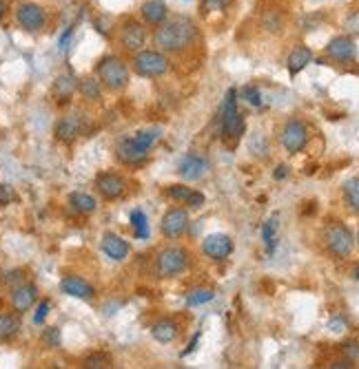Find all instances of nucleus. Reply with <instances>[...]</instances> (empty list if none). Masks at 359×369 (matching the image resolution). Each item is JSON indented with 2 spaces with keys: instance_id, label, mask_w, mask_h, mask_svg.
<instances>
[{
  "instance_id": "obj_1",
  "label": "nucleus",
  "mask_w": 359,
  "mask_h": 369,
  "mask_svg": "<svg viewBox=\"0 0 359 369\" xmlns=\"http://www.w3.org/2000/svg\"><path fill=\"white\" fill-rule=\"evenodd\" d=\"M153 47L160 49L169 58H177L189 54L191 49L200 40V29L189 16H169L160 27L151 33Z\"/></svg>"
},
{
  "instance_id": "obj_2",
  "label": "nucleus",
  "mask_w": 359,
  "mask_h": 369,
  "mask_svg": "<svg viewBox=\"0 0 359 369\" xmlns=\"http://www.w3.org/2000/svg\"><path fill=\"white\" fill-rule=\"evenodd\" d=\"M93 75L109 93H122L131 82V66L120 54H107L98 60Z\"/></svg>"
},
{
  "instance_id": "obj_3",
  "label": "nucleus",
  "mask_w": 359,
  "mask_h": 369,
  "mask_svg": "<svg viewBox=\"0 0 359 369\" xmlns=\"http://www.w3.org/2000/svg\"><path fill=\"white\" fill-rule=\"evenodd\" d=\"M160 140L158 128H144L136 135H126L116 144V157L124 166H140L149 159V150Z\"/></svg>"
},
{
  "instance_id": "obj_4",
  "label": "nucleus",
  "mask_w": 359,
  "mask_h": 369,
  "mask_svg": "<svg viewBox=\"0 0 359 369\" xmlns=\"http://www.w3.org/2000/svg\"><path fill=\"white\" fill-rule=\"evenodd\" d=\"M191 253L189 248L169 243L165 248H160L153 259V272L158 279H175L180 274H184L191 267Z\"/></svg>"
},
{
  "instance_id": "obj_5",
  "label": "nucleus",
  "mask_w": 359,
  "mask_h": 369,
  "mask_svg": "<svg viewBox=\"0 0 359 369\" xmlns=\"http://www.w3.org/2000/svg\"><path fill=\"white\" fill-rule=\"evenodd\" d=\"M149 38H151V29L140 18H136V16H124L116 27V42L120 47V52L129 56H134L140 49H144Z\"/></svg>"
},
{
  "instance_id": "obj_6",
  "label": "nucleus",
  "mask_w": 359,
  "mask_h": 369,
  "mask_svg": "<svg viewBox=\"0 0 359 369\" xmlns=\"http://www.w3.org/2000/svg\"><path fill=\"white\" fill-rule=\"evenodd\" d=\"M129 66H131V71L140 78H149V80H155V78H162L167 75L169 69H171V58L167 54H162L160 49H140L138 54L131 56L129 60Z\"/></svg>"
},
{
  "instance_id": "obj_7",
  "label": "nucleus",
  "mask_w": 359,
  "mask_h": 369,
  "mask_svg": "<svg viewBox=\"0 0 359 369\" xmlns=\"http://www.w3.org/2000/svg\"><path fill=\"white\" fill-rule=\"evenodd\" d=\"M13 20L25 33H42L49 25V13L38 3L20 0V3L13 7Z\"/></svg>"
},
{
  "instance_id": "obj_8",
  "label": "nucleus",
  "mask_w": 359,
  "mask_h": 369,
  "mask_svg": "<svg viewBox=\"0 0 359 369\" xmlns=\"http://www.w3.org/2000/svg\"><path fill=\"white\" fill-rule=\"evenodd\" d=\"M322 239H324L326 250H329V253L337 259L351 257L353 248H355L353 232L341 222H329V226H326L324 232H322Z\"/></svg>"
},
{
  "instance_id": "obj_9",
  "label": "nucleus",
  "mask_w": 359,
  "mask_h": 369,
  "mask_svg": "<svg viewBox=\"0 0 359 369\" xmlns=\"http://www.w3.org/2000/svg\"><path fill=\"white\" fill-rule=\"evenodd\" d=\"M220 128H222V138L224 140H240L244 133V117L237 109V91L228 89L224 104L220 111Z\"/></svg>"
},
{
  "instance_id": "obj_10",
  "label": "nucleus",
  "mask_w": 359,
  "mask_h": 369,
  "mask_svg": "<svg viewBox=\"0 0 359 369\" xmlns=\"http://www.w3.org/2000/svg\"><path fill=\"white\" fill-rule=\"evenodd\" d=\"M191 226V210L182 206H173L169 208L160 219V234L167 241H175L180 237H184L187 230Z\"/></svg>"
},
{
  "instance_id": "obj_11",
  "label": "nucleus",
  "mask_w": 359,
  "mask_h": 369,
  "mask_svg": "<svg viewBox=\"0 0 359 369\" xmlns=\"http://www.w3.org/2000/svg\"><path fill=\"white\" fill-rule=\"evenodd\" d=\"M93 188L105 201H118L126 195L129 181L122 173L118 171H102L98 173L93 179Z\"/></svg>"
},
{
  "instance_id": "obj_12",
  "label": "nucleus",
  "mask_w": 359,
  "mask_h": 369,
  "mask_svg": "<svg viewBox=\"0 0 359 369\" xmlns=\"http://www.w3.org/2000/svg\"><path fill=\"white\" fill-rule=\"evenodd\" d=\"M40 298V292L36 288V283H29V281H23L18 285H13L11 292H9V303H11V310L16 314H27L31 308L38 303Z\"/></svg>"
},
{
  "instance_id": "obj_13",
  "label": "nucleus",
  "mask_w": 359,
  "mask_h": 369,
  "mask_svg": "<svg viewBox=\"0 0 359 369\" xmlns=\"http://www.w3.org/2000/svg\"><path fill=\"white\" fill-rule=\"evenodd\" d=\"M282 146L288 150L290 155L300 153V150L306 148L308 144V128L302 120H288L282 128V135H280Z\"/></svg>"
},
{
  "instance_id": "obj_14",
  "label": "nucleus",
  "mask_w": 359,
  "mask_h": 369,
  "mask_svg": "<svg viewBox=\"0 0 359 369\" xmlns=\"http://www.w3.org/2000/svg\"><path fill=\"white\" fill-rule=\"evenodd\" d=\"M85 133V117L80 113H67L62 115L54 126V135L58 142L71 144Z\"/></svg>"
},
{
  "instance_id": "obj_15",
  "label": "nucleus",
  "mask_w": 359,
  "mask_h": 369,
  "mask_svg": "<svg viewBox=\"0 0 359 369\" xmlns=\"http://www.w3.org/2000/svg\"><path fill=\"white\" fill-rule=\"evenodd\" d=\"M202 253L213 261H224L233 253V239L224 232L206 234V237L202 239Z\"/></svg>"
},
{
  "instance_id": "obj_16",
  "label": "nucleus",
  "mask_w": 359,
  "mask_h": 369,
  "mask_svg": "<svg viewBox=\"0 0 359 369\" xmlns=\"http://www.w3.org/2000/svg\"><path fill=\"white\" fill-rule=\"evenodd\" d=\"M60 290L67 296L78 298V301H87V303L95 298V288L80 274H64L60 281Z\"/></svg>"
},
{
  "instance_id": "obj_17",
  "label": "nucleus",
  "mask_w": 359,
  "mask_h": 369,
  "mask_svg": "<svg viewBox=\"0 0 359 369\" xmlns=\"http://www.w3.org/2000/svg\"><path fill=\"white\" fill-rule=\"evenodd\" d=\"M149 332H151L153 341H158L162 345H169V343H175L180 339V334H182V325H180L177 316H162L151 325Z\"/></svg>"
},
{
  "instance_id": "obj_18",
  "label": "nucleus",
  "mask_w": 359,
  "mask_h": 369,
  "mask_svg": "<svg viewBox=\"0 0 359 369\" xmlns=\"http://www.w3.org/2000/svg\"><path fill=\"white\" fill-rule=\"evenodd\" d=\"M100 248L102 253L111 259V261H124L129 255H131V243H129L124 237H120L118 232H105L100 239Z\"/></svg>"
},
{
  "instance_id": "obj_19",
  "label": "nucleus",
  "mask_w": 359,
  "mask_h": 369,
  "mask_svg": "<svg viewBox=\"0 0 359 369\" xmlns=\"http://www.w3.org/2000/svg\"><path fill=\"white\" fill-rule=\"evenodd\" d=\"M169 16H171V11H169L165 0H144V3L140 5V20L149 29L160 27Z\"/></svg>"
},
{
  "instance_id": "obj_20",
  "label": "nucleus",
  "mask_w": 359,
  "mask_h": 369,
  "mask_svg": "<svg viewBox=\"0 0 359 369\" xmlns=\"http://www.w3.org/2000/svg\"><path fill=\"white\" fill-rule=\"evenodd\" d=\"M206 171H208V162L195 153H187L177 164V175L184 181H198L206 175Z\"/></svg>"
},
{
  "instance_id": "obj_21",
  "label": "nucleus",
  "mask_w": 359,
  "mask_h": 369,
  "mask_svg": "<svg viewBox=\"0 0 359 369\" xmlns=\"http://www.w3.org/2000/svg\"><path fill=\"white\" fill-rule=\"evenodd\" d=\"M326 56L335 62H353L357 58V44L351 36H337L326 44Z\"/></svg>"
},
{
  "instance_id": "obj_22",
  "label": "nucleus",
  "mask_w": 359,
  "mask_h": 369,
  "mask_svg": "<svg viewBox=\"0 0 359 369\" xmlns=\"http://www.w3.org/2000/svg\"><path fill=\"white\" fill-rule=\"evenodd\" d=\"M20 332V318L16 312H0V345L11 343Z\"/></svg>"
},
{
  "instance_id": "obj_23",
  "label": "nucleus",
  "mask_w": 359,
  "mask_h": 369,
  "mask_svg": "<svg viewBox=\"0 0 359 369\" xmlns=\"http://www.w3.org/2000/svg\"><path fill=\"white\" fill-rule=\"evenodd\" d=\"M311 62H313V52H311L308 47H304V44H300V47L293 49V52L288 54V60H286L290 75H298V73L304 71Z\"/></svg>"
},
{
  "instance_id": "obj_24",
  "label": "nucleus",
  "mask_w": 359,
  "mask_h": 369,
  "mask_svg": "<svg viewBox=\"0 0 359 369\" xmlns=\"http://www.w3.org/2000/svg\"><path fill=\"white\" fill-rule=\"evenodd\" d=\"M78 91V80L71 73H62L54 80V95L58 102H69Z\"/></svg>"
},
{
  "instance_id": "obj_25",
  "label": "nucleus",
  "mask_w": 359,
  "mask_h": 369,
  "mask_svg": "<svg viewBox=\"0 0 359 369\" xmlns=\"http://www.w3.org/2000/svg\"><path fill=\"white\" fill-rule=\"evenodd\" d=\"M69 206L78 214H93L98 210V199L85 190H76L69 195Z\"/></svg>"
},
{
  "instance_id": "obj_26",
  "label": "nucleus",
  "mask_w": 359,
  "mask_h": 369,
  "mask_svg": "<svg viewBox=\"0 0 359 369\" xmlns=\"http://www.w3.org/2000/svg\"><path fill=\"white\" fill-rule=\"evenodd\" d=\"M102 91L105 89L95 75H87L83 80H78V93L83 95V99H87V102H98V99L102 97Z\"/></svg>"
},
{
  "instance_id": "obj_27",
  "label": "nucleus",
  "mask_w": 359,
  "mask_h": 369,
  "mask_svg": "<svg viewBox=\"0 0 359 369\" xmlns=\"http://www.w3.org/2000/svg\"><path fill=\"white\" fill-rule=\"evenodd\" d=\"M277 226H280V214H271L262 226V239L269 255H273L277 248Z\"/></svg>"
},
{
  "instance_id": "obj_28",
  "label": "nucleus",
  "mask_w": 359,
  "mask_h": 369,
  "mask_svg": "<svg viewBox=\"0 0 359 369\" xmlns=\"http://www.w3.org/2000/svg\"><path fill=\"white\" fill-rule=\"evenodd\" d=\"M341 193H344V201L348 204V208L359 214V177L346 179L344 186H341Z\"/></svg>"
},
{
  "instance_id": "obj_29",
  "label": "nucleus",
  "mask_w": 359,
  "mask_h": 369,
  "mask_svg": "<svg viewBox=\"0 0 359 369\" xmlns=\"http://www.w3.org/2000/svg\"><path fill=\"white\" fill-rule=\"evenodd\" d=\"M216 298V292L211 288H195L187 294V306L189 308H198V306H204L208 301Z\"/></svg>"
},
{
  "instance_id": "obj_30",
  "label": "nucleus",
  "mask_w": 359,
  "mask_h": 369,
  "mask_svg": "<svg viewBox=\"0 0 359 369\" xmlns=\"http://www.w3.org/2000/svg\"><path fill=\"white\" fill-rule=\"evenodd\" d=\"M131 228L136 239H149V219L142 210H134L131 212Z\"/></svg>"
},
{
  "instance_id": "obj_31",
  "label": "nucleus",
  "mask_w": 359,
  "mask_h": 369,
  "mask_svg": "<svg viewBox=\"0 0 359 369\" xmlns=\"http://www.w3.org/2000/svg\"><path fill=\"white\" fill-rule=\"evenodd\" d=\"M193 188H189L187 183H171V186L165 188V197H169L171 201H175V204H184L187 197L191 195Z\"/></svg>"
},
{
  "instance_id": "obj_32",
  "label": "nucleus",
  "mask_w": 359,
  "mask_h": 369,
  "mask_svg": "<svg viewBox=\"0 0 359 369\" xmlns=\"http://www.w3.org/2000/svg\"><path fill=\"white\" fill-rule=\"evenodd\" d=\"M83 367H87V369L111 367V358H109V354H105V351H93V354H89V356L83 361Z\"/></svg>"
},
{
  "instance_id": "obj_33",
  "label": "nucleus",
  "mask_w": 359,
  "mask_h": 369,
  "mask_svg": "<svg viewBox=\"0 0 359 369\" xmlns=\"http://www.w3.org/2000/svg\"><path fill=\"white\" fill-rule=\"evenodd\" d=\"M226 5H228V0H202L200 11H202V16H208V13H216V11H224Z\"/></svg>"
},
{
  "instance_id": "obj_34",
  "label": "nucleus",
  "mask_w": 359,
  "mask_h": 369,
  "mask_svg": "<svg viewBox=\"0 0 359 369\" xmlns=\"http://www.w3.org/2000/svg\"><path fill=\"white\" fill-rule=\"evenodd\" d=\"M49 310H52V303H49L47 298L38 301V303H36V312H34V323L36 325H42L45 323V318L49 316Z\"/></svg>"
},
{
  "instance_id": "obj_35",
  "label": "nucleus",
  "mask_w": 359,
  "mask_h": 369,
  "mask_svg": "<svg viewBox=\"0 0 359 369\" xmlns=\"http://www.w3.org/2000/svg\"><path fill=\"white\" fill-rule=\"evenodd\" d=\"M242 97L247 99L249 104H253V107H259V104H262V93H259V89L253 87V85L242 89Z\"/></svg>"
},
{
  "instance_id": "obj_36",
  "label": "nucleus",
  "mask_w": 359,
  "mask_h": 369,
  "mask_svg": "<svg viewBox=\"0 0 359 369\" xmlns=\"http://www.w3.org/2000/svg\"><path fill=\"white\" fill-rule=\"evenodd\" d=\"M42 343L47 347H58L60 345V329L58 327H47L42 332Z\"/></svg>"
},
{
  "instance_id": "obj_37",
  "label": "nucleus",
  "mask_w": 359,
  "mask_h": 369,
  "mask_svg": "<svg viewBox=\"0 0 359 369\" xmlns=\"http://www.w3.org/2000/svg\"><path fill=\"white\" fill-rule=\"evenodd\" d=\"M204 195L200 193V190H191V195L187 197V201H184V204H187V208L189 210H200L202 206H204Z\"/></svg>"
},
{
  "instance_id": "obj_38",
  "label": "nucleus",
  "mask_w": 359,
  "mask_h": 369,
  "mask_svg": "<svg viewBox=\"0 0 359 369\" xmlns=\"http://www.w3.org/2000/svg\"><path fill=\"white\" fill-rule=\"evenodd\" d=\"M346 29L348 31H359V11L351 13L348 16V20H346Z\"/></svg>"
},
{
  "instance_id": "obj_39",
  "label": "nucleus",
  "mask_w": 359,
  "mask_h": 369,
  "mask_svg": "<svg viewBox=\"0 0 359 369\" xmlns=\"http://www.w3.org/2000/svg\"><path fill=\"white\" fill-rule=\"evenodd\" d=\"M346 349V354H348V361H357L359 358V345L357 343H348V345H344Z\"/></svg>"
},
{
  "instance_id": "obj_40",
  "label": "nucleus",
  "mask_w": 359,
  "mask_h": 369,
  "mask_svg": "<svg viewBox=\"0 0 359 369\" xmlns=\"http://www.w3.org/2000/svg\"><path fill=\"white\" fill-rule=\"evenodd\" d=\"M11 197H13V193H11V188L9 186H0V204H9L11 201Z\"/></svg>"
},
{
  "instance_id": "obj_41",
  "label": "nucleus",
  "mask_w": 359,
  "mask_h": 369,
  "mask_svg": "<svg viewBox=\"0 0 359 369\" xmlns=\"http://www.w3.org/2000/svg\"><path fill=\"white\" fill-rule=\"evenodd\" d=\"M71 33H73V27H67V31H64L62 36H60V40H58L60 49H67V42H69V38H71Z\"/></svg>"
},
{
  "instance_id": "obj_42",
  "label": "nucleus",
  "mask_w": 359,
  "mask_h": 369,
  "mask_svg": "<svg viewBox=\"0 0 359 369\" xmlns=\"http://www.w3.org/2000/svg\"><path fill=\"white\" fill-rule=\"evenodd\" d=\"M288 175V166H277V169H275V179H284Z\"/></svg>"
},
{
  "instance_id": "obj_43",
  "label": "nucleus",
  "mask_w": 359,
  "mask_h": 369,
  "mask_svg": "<svg viewBox=\"0 0 359 369\" xmlns=\"http://www.w3.org/2000/svg\"><path fill=\"white\" fill-rule=\"evenodd\" d=\"M7 13H9V3L7 0H0V20H3Z\"/></svg>"
},
{
  "instance_id": "obj_44",
  "label": "nucleus",
  "mask_w": 359,
  "mask_h": 369,
  "mask_svg": "<svg viewBox=\"0 0 359 369\" xmlns=\"http://www.w3.org/2000/svg\"><path fill=\"white\" fill-rule=\"evenodd\" d=\"M353 277H355V281H359V265L355 267V272H353Z\"/></svg>"
}]
</instances>
